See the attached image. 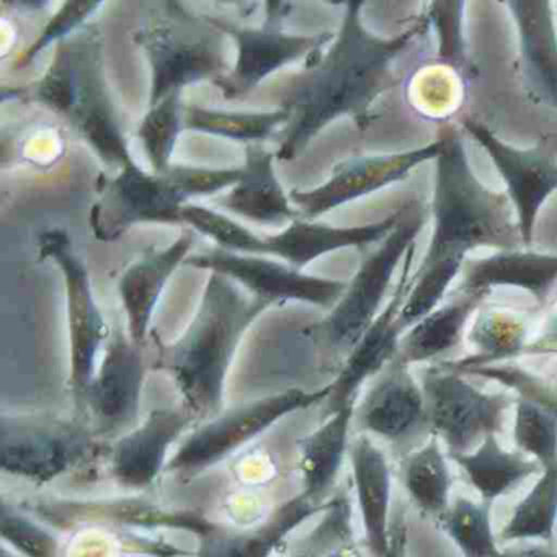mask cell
<instances>
[{"mask_svg": "<svg viewBox=\"0 0 557 557\" xmlns=\"http://www.w3.org/2000/svg\"><path fill=\"white\" fill-rule=\"evenodd\" d=\"M436 524L455 543L462 557H513L498 547L492 527L491 504L456 497Z\"/></svg>", "mask_w": 557, "mask_h": 557, "instance_id": "obj_34", "label": "cell"}, {"mask_svg": "<svg viewBox=\"0 0 557 557\" xmlns=\"http://www.w3.org/2000/svg\"><path fill=\"white\" fill-rule=\"evenodd\" d=\"M289 120L292 115L285 109L270 113H234L188 107L185 109L184 128L253 145V141L269 138Z\"/></svg>", "mask_w": 557, "mask_h": 557, "instance_id": "obj_36", "label": "cell"}, {"mask_svg": "<svg viewBox=\"0 0 557 557\" xmlns=\"http://www.w3.org/2000/svg\"><path fill=\"white\" fill-rule=\"evenodd\" d=\"M181 223L188 224L198 233L210 237L214 243L220 244V249L246 253V256H259L262 237L256 236L252 231L216 211L207 210L203 207H184Z\"/></svg>", "mask_w": 557, "mask_h": 557, "instance_id": "obj_41", "label": "cell"}, {"mask_svg": "<svg viewBox=\"0 0 557 557\" xmlns=\"http://www.w3.org/2000/svg\"><path fill=\"white\" fill-rule=\"evenodd\" d=\"M448 453L436 436L400 459L399 475L417 510L438 521L451 505L453 478Z\"/></svg>", "mask_w": 557, "mask_h": 557, "instance_id": "obj_31", "label": "cell"}, {"mask_svg": "<svg viewBox=\"0 0 557 557\" xmlns=\"http://www.w3.org/2000/svg\"><path fill=\"white\" fill-rule=\"evenodd\" d=\"M351 474L370 557H383L389 546L393 471L386 453L361 433L351 442Z\"/></svg>", "mask_w": 557, "mask_h": 557, "instance_id": "obj_23", "label": "cell"}, {"mask_svg": "<svg viewBox=\"0 0 557 557\" xmlns=\"http://www.w3.org/2000/svg\"><path fill=\"white\" fill-rule=\"evenodd\" d=\"M475 354L466 360L445 363L455 371L484 364L507 363L521 357L528 345V325L523 319L508 311H484L469 334Z\"/></svg>", "mask_w": 557, "mask_h": 557, "instance_id": "obj_32", "label": "cell"}, {"mask_svg": "<svg viewBox=\"0 0 557 557\" xmlns=\"http://www.w3.org/2000/svg\"><path fill=\"white\" fill-rule=\"evenodd\" d=\"M185 265L210 270L246 286L263 301H305L321 308H334L348 283L305 275L301 270L283 265L263 257L246 256L224 249H213L200 256L187 257Z\"/></svg>", "mask_w": 557, "mask_h": 557, "instance_id": "obj_14", "label": "cell"}, {"mask_svg": "<svg viewBox=\"0 0 557 557\" xmlns=\"http://www.w3.org/2000/svg\"><path fill=\"white\" fill-rule=\"evenodd\" d=\"M440 138L443 148L436 159L432 208L435 226L400 311L399 321L406 332L442 306L469 252L481 247L517 250L523 246L510 198L488 190L475 178L458 128L446 126Z\"/></svg>", "mask_w": 557, "mask_h": 557, "instance_id": "obj_2", "label": "cell"}, {"mask_svg": "<svg viewBox=\"0 0 557 557\" xmlns=\"http://www.w3.org/2000/svg\"><path fill=\"white\" fill-rule=\"evenodd\" d=\"M520 40L521 70L531 99L557 112V32L549 2H508Z\"/></svg>", "mask_w": 557, "mask_h": 557, "instance_id": "obj_24", "label": "cell"}, {"mask_svg": "<svg viewBox=\"0 0 557 557\" xmlns=\"http://www.w3.org/2000/svg\"><path fill=\"white\" fill-rule=\"evenodd\" d=\"M24 94L66 120L106 164L123 169L133 162L107 89L102 34L96 25L61 41L50 70Z\"/></svg>", "mask_w": 557, "mask_h": 557, "instance_id": "obj_4", "label": "cell"}, {"mask_svg": "<svg viewBox=\"0 0 557 557\" xmlns=\"http://www.w3.org/2000/svg\"><path fill=\"white\" fill-rule=\"evenodd\" d=\"M458 292L491 293L497 286H513L546 302L557 283V256L531 250H498L484 259L466 260Z\"/></svg>", "mask_w": 557, "mask_h": 557, "instance_id": "obj_26", "label": "cell"}, {"mask_svg": "<svg viewBox=\"0 0 557 557\" xmlns=\"http://www.w3.org/2000/svg\"><path fill=\"white\" fill-rule=\"evenodd\" d=\"M267 18L262 27H239L226 18H213L214 25L236 40V67L214 81L226 99H239L252 92L270 74L296 60L318 53L334 38L332 34L296 37L283 32V18L292 11L286 2H267Z\"/></svg>", "mask_w": 557, "mask_h": 557, "instance_id": "obj_13", "label": "cell"}, {"mask_svg": "<svg viewBox=\"0 0 557 557\" xmlns=\"http://www.w3.org/2000/svg\"><path fill=\"white\" fill-rule=\"evenodd\" d=\"M100 2H97V0L66 2L63 9L51 18L50 24L47 25L40 38L22 54L15 67L28 66V64L34 63L37 54L41 53L45 48L50 47L51 44H57V41H60V44L64 41V37H67V35L73 34L76 28H79L81 25L97 11Z\"/></svg>", "mask_w": 557, "mask_h": 557, "instance_id": "obj_43", "label": "cell"}, {"mask_svg": "<svg viewBox=\"0 0 557 557\" xmlns=\"http://www.w3.org/2000/svg\"><path fill=\"white\" fill-rule=\"evenodd\" d=\"M151 64V107L203 79L226 71L224 32L213 17L190 14L178 2H159L135 34Z\"/></svg>", "mask_w": 557, "mask_h": 557, "instance_id": "obj_6", "label": "cell"}, {"mask_svg": "<svg viewBox=\"0 0 557 557\" xmlns=\"http://www.w3.org/2000/svg\"><path fill=\"white\" fill-rule=\"evenodd\" d=\"M557 523V468L543 469L520 504L515 507L507 524L502 528L500 540L543 541L550 544Z\"/></svg>", "mask_w": 557, "mask_h": 557, "instance_id": "obj_35", "label": "cell"}, {"mask_svg": "<svg viewBox=\"0 0 557 557\" xmlns=\"http://www.w3.org/2000/svg\"><path fill=\"white\" fill-rule=\"evenodd\" d=\"M458 373L495 381V383L502 384L508 393L541 407L557 422V383H553L513 361L468 368Z\"/></svg>", "mask_w": 557, "mask_h": 557, "instance_id": "obj_40", "label": "cell"}, {"mask_svg": "<svg viewBox=\"0 0 557 557\" xmlns=\"http://www.w3.org/2000/svg\"><path fill=\"white\" fill-rule=\"evenodd\" d=\"M407 521L404 511L391 520L389 546L383 557H407Z\"/></svg>", "mask_w": 557, "mask_h": 557, "instance_id": "obj_44", "label": "cell"}, {"mask_svg": "<svg viewBox=\"0 0 557 557\" xmlns=\"http://www.w3.org/2000/svg\"><path fill=\"white\" fill-rule=\"evenodd\" d=\"M557 354V329L541 335L536 341L528 342L523 355H547Z\"/></svg>", "mask_w": 557, "mask_h": 557, "instance_id": "obj_45", "label": "cell"}, {"mask_svg": "<svg viewBox=\"0 0 557 557\" xmlns=\"http://www.w3.org/2000/svg\"><path fill=\"white\" fill-rule=\"evenodd\" d=\"M184 128L181 113V92L171 94L158 106L151 107L138 129L154 174H165L171 165L172 152L178 133Z\"/></svg>", "mask_w": 557, "mask_h": 557, "instance_id": "obj_38", "label": "cell"}, {"mask_svg": "<svg viewBox=\"0 0 557 557\" xmlns=\"http://www.w3.org/2000/svg\"><path fill=\"white\" fill-rule=\"evenodd\" d=\"M442 148L443 141L438 138L423 148L400 154L350 158L335 165L332 177L321 187L309 191L293 190L289 198L293 203L298 205L299 213L306 220H312L342 205L404 181L423 162L438 159Z\"/></svg>", "mask_w": 557, "mask_h": 557, "instance_id": "obj_15", "label": "cell"}, {"mask_svg": "<svg viewBox=\"0 0 557 557\" xmlns=\"http://www.w3.org/2000/svg\"><path fill=\"white\" fill-rule=\"evenodd\" d=\"M337 40L325 53L312 54L306 70L289 84L282 109L292 115L275 152L280 161L298 158L329 123L350 116L358 128L373 122V106L396 84L394 60L429 27L426 15L394 38H380L361 24L363 2H347Z\"/></svg>", "mask_w": 557, "mask_h": 557, "instance_id": "obj_1", "label": "cell"}, {"mask_svg": "<svg viewBox=\"0 0 557 557\" xmlns=\"http://www.w3.org/2000/svg\"><path fill=\"white\" fill-rule=\"evenodd\" d=\"M38 520L57 530L107 528L123 531L181 530L200 537L213 521L191 508L168 507L151 498L122 497L106 500H66L38 498L21 505Z\"/></svg>", "mask_w": 557, "mask_h": 557, "instance_id": "obj_12", "label": "cell"}, {"mask_svg": "<svg viewBox=\"0 0 557 557\" xmlns=\"http://www.w3.org/2000/svg\"><path fill=\"white\" fill-rule=\"evenodd\" d=\"M462 2H435L426 12L430 24L435 25L440 37V61L451 70L468 71L465 40H462Z\"/></svg>", "mask_w": 557, "mask_h": 557, "instance_id": "obj_42", "label": "cell"}, {"mask_svg": "<svg viewBox=\"0 0 557 557\" xmlns=\"http://www.w3.org/2000/svg\"><path fill=\"white\" fill-rule=\"evenodd\" d=\"M466 132L487 151L507 185L508 198L518 218L523 246L533 240L534 224L544 201L557 190V159L553 151L536 146L533 149H518L498 139L481 123L466 120Z\"/></svg>", "mask_w": 557, "mask_h": 557, "instance_id": "obj_16", "label": "cell"}, {"mask_svg": "<svg viewBox=\"0 0 557 557\" xmlns=\"http://www.w3.org/2000/svg\"><path fill=\"white\" fill-rule=\"evenodd\" d=\"M327 502L315 504L299 494L278 505L263 521H252L243 527L213 523L207 533L201 534L200 546L194 557H270L299 524L324 511Z\"/></svg>", "mask_w": 557, "mask_h": 557, "instance_id": "obj_21", "label": "cell"}, {"mask_svg": "<svg viewBox=\"0 0 557 557\" xmlns=\"http://www.w3.org/2000/svg\"><path fill=\"white\" fill-rule=\"evenodd\" d=\"M285 557H364L355 536L350 495L341 491L329 498L319 523Z\"/></svg>", "mask_w": 557, "mask_h": 557, "instance_id": "obj_33", "label": "cell"}, {"mask_svg": "<svg viewBox=\"0 0 557 557\" xmlns=\"http://www.w3.org/2000/svg\"><path fill=\"white\" fill-rule=\"evenodd\" d=\"M513 557H557L556 550L546 546H530L523 547L518 553H511Z\"/></svg>", "mask_w": 557, "mask_h": 557, "instance_id": "obj_46", "label": "cell"}, {"mask_svg": "<svg viewBox=\"0 0 557 557\" xmlns=\"http://www.w3.org/2000/svg\"><path fill=\"white\" fill-rule=\"evenodd\" d=\"M403 210L387 216L380 223L357 227H332L327 224L293 221L292 226L276 236L262 237L260 256H278L283 260L301 270L312 260L347 249V247H363L386 239L399 223Z\"/></svg>", "mask_w": 557, "mask_h": 557, "instance_id": "obj_25", "label": "cell"}, {"mask_svg": "<svg viewBox=\"0 0 557 557\" xmlns=\"http://www.w3.org/2000/svg\"><path fill=\"white\" fill-rule=\"evenodd\" d=\"M273 152L257 145L246 148V168L233 191L221 198V207L237 216L262 224H280L301 218L293 210L273 169Z\"/></svg>", "mask_w": 557, "mask_h": 557, "instance_id": "obj_28", "label": "cell"}, {"mask_svg": "<svg viewBox=\"0 0 557 557\" xmlns=\"http://www.w3.org/2000/svg\"><path fill=\"white\" fill-rule=\"evenodd\" d=\"M38 249L41 259L51 260L60 267L66 283L71 338L70 384L76 416L86 419V394L96 376L97 355L109 337V327L94 298L89 272L77 257L70 234L64 230L45 231L38 237Z\"/></svg>", "mask_w": 557, "mask_h": 557, "instance_id": "obj_11", "label": "cell"}, {"mask_svg": "<svg viewBox=\"0 0 557 557\" xmlns=\"http://www.w3.org/2000/svg\"><path fill=\"white\" fill-rule=\"evenodd\" d=\"M195 419L190 410L154 409L110 451V472L133 491L151 487L169 465L171 446Z\"/></svg>", "mask_w": 557, "mask_h": 557, "instance_id": "obj_20", "label": "cell"}, {"mask_svg": "<svg viewBox=\"0 0 557 557\" xmlns=\"http://www.w3.org/2000/svg\"><path fill=\"white\" fill-rule=\"evenodd\" d=\"M355 410V423L363 435L391 445L409 443L426 426L425 394L409 364L394 358Z\"/></svg>", "mask_w": 557, "mask_h": 557, "instance_id": "obj_18", "label": "cell"}, {"mask_svg": "<svg viewBox=\"0 0 557 557\" xmlns=\"http://www.w3.org/2000/svg\"><path fill=\"white\" fill-rule=\"evenodd\" d=\"M357 404H347L329 412L324 422L298 442L299 471L302 495L315 504L329 500L332 487L341 474L345 456L350 451V430Z\"/></svg>", "mask_w": 557, "mask_h": 557, "instance_id": "obj_27", "label": "cell"}, {"mask_svg": "<svg viewBox=\"0 0 557 557\" xmlns=\"http://www.w3.org/2000/svg\"><path fill=\"white\" fill-rule=\"evenodd\" d=\"M2 557H14V556H11V554L8 553V549H4V554H2Z\"/></svg>", "mask_w": 557, "mask_h": 557, "instance_id": "obj_47", "label": "cell"}, {"mask_svg": "<svg viewBox=\"0 0 557 557\" xmlns=\"http://www.w3.org/2000/svg\"><path fill=\"white\" fill-rule=\"evenodd\" d=\"M456 462L485 504L510 494L521 482L541 474V466L521 451L505 449L498 435H491L472 451L453 455Z\"/></svg>", "mask_w": 557, "mask_h": 557, "instance_id": "obj_30", "label": "cell"}, {"mask_svg": "<svg viewBox=\"0 0 557 557\" xmlns=\"http://www.w3.org/2000/svg\"><path fill=\"white\" fill-rule=\"evenodd\" d=\"M488 293L456 292L455 298L420 319L403 335L397 358L413 364L433 361L458 347L471 315L481 308Z\"/></svg>", "mask_w": 557, "mask_h": 557, "instance_id": "obj_29", "label": "cell"}, {"mask_svg": "<svg viewBox=\"0 0 557 557\" xmlns=\"http://www.w3.org/2000/svg\"><path fill=\"white\" fill-rule=\"evenodd\" d=\"M100 448L92 423L77 416L4 412L0 419L2 471L37 485L83 468Z\"/></svg>", "mask_w": 557, "mask_h": 557, "instance_id": "obj_8", "label": "cell"}, {"mask_svg": "<svg viewBox=\"0 0 557 557\" xmlns=\"http://www.w3.org/2000/svg\"><path fill=\"white\" fill-rule=\"evenodd\" d=\"M270 306L244 296L226 276L211 273L190 327L174 344L162 345L158 367L174 377L195 417L214 419L223 412L227 371L237 347Z\"/></svg>", "mask_w": 557, "mask_h": 557, "instance_id": "obj_3", "label": "cell"}, {"mask_svg": "<svg viewBox=\"0 0 557 557\" xmlns=\"http://www.w3.org/2000/svg\"><path fill=\"white\" fill-rule=\"evenodd\" d=\"M191 244L194 233L185 231L165 249L149 247L120 278L119 293L128 319L129 338L139 347L146 344L152 314L169 278L174 275L177 267L187 260Z\"/></svg>", "mask_w": 557, "mask_h": 557, "instance_id": "obj_22", "label": "cell"}, {"mask_svg": "<svg viewBox=\"0 0 557 557\" xmlns=\"http://www.w3.org/2000/svg\"><path fill=\"white\" fill-rule=\"evenodd\" d=\"M513 442L518 451L541 466V471L557 468L556 420L541 407L520 397L515 404Z\"/></svg>", "mask_w": 557, "mask_h": 557, "instance_id": "obj_37", "label": "cell"}, {"mask_svg": "<svg viewBox=\"0 0 557 557\" xmlns=\"http://www.w3.org/2000/svg\"><path fill=\"white\" fill-rule=\"evenodd\" d=\"M145 387V358L141 347L123 334L110 341L99 373L86 394L84 417L100 433L113 432L135 422Z\"/></svg>", "mask_w": 557, "mask_h": 557, "instance_id": "obj_19", "label": "cell"}, {"mask_svg": "<svg viewBox=\"0 0 557 557\" xmlns=\"http://www.w3.org/2000/svg\"><path fill=\"white\" fill-rule=\"evenodd\" d=\"M0 533L5 544L24 557H64L60 537L21 505L2 500Z\"/></svg>", "mask_w": 557, "mask_h": 557, "instance_id": "obj_39", "label": "cell"}, {"mask_svg": "<svg viewBox=\"0 0 557 557\" xmlns=\"http://www.w3.org/2000/svg\"><path fill=\"white\" fill-rule=\"evenodd\" d=\"M243 169L172 165L165 174H148L135 162L113 178H99V200L90 210L97 239L113 243L141 223H181L185 201L233 187Z\"/></svg>", "mask_w": 557, "mask_h": 557, "instance_id": "obj_5", "label": "cell"}, {"mask_svg": "<svg viewBox=\"0 0 557 557\" xmlns=\"http://www.w3.org/2000/svg\"><path fill=\"white\" fill-rule=\"evenodd\" d=\"M400 210L403 214L393 233L363 260L357 275L348 283L344 296L332 308L327 318L309 325L302 332L309 341L335 357H348L376 321L383 311L381 306L400 260L406 259V253L416 244L417 236L425 224V208L420 201H409Z\"/></svg>", "mask_w": 557, "mask_h": 557, "instance_id": "obj_7", "label": "cell"}, {"mask_svg": "<svg viewBox=\"0 0 557 557\" xmlns=\"http://www.w3.org/2000/svg\"><path fill=\"white\" fill-rule=\"evenodd\" d=\"M420 384L429 433L442 442L448 456L465 455L487 436L500 435L508 410L517 404L515 394L479 389L443 363L426 368Z\"/></svg>", "mask_w": 557, "mask_h": 557, "instance_id": "obj_9", "label": "cell"}, {"mask_svg": "<svg viewBox=\"0 0 557 557\" xmlns=\"http://www.w3.org/2000/svg\"><path fill=\"white\" fill-rule=\"evenodd\" d=\"M329 396L331 384L314 393L288 389L224 410L185 440L182 448L169 459L165 472L184 475L211 468L259 438L280 420L298 410L318 406Z\"/></svg>", "mask_w": 557, "mask_h": 557, "instance_id": "obj_10", "label": "cell"}, {"mask_svg": "<svg viewBox=\"0 0 557 557\" xmlns=\"http://www.w3.org/2000/svg\"><path fill=\"white\" fill-rule=\"evenodd\" d=\"M413 256H416V244L406 253L399 280L389 302L384 306L383 311L358 342L357 347L345 358L344 367L338 371L337 377L332 381L331 396L327 397V413L347 404H357L361 386L370 377L377 376L397 357L400 338L406 334L399 315L412 286Z\"/></svg>", "mask_w": 557, "mask_h": 557, "instance_id": "obj_17", "label": "cell"}]
</instances>
